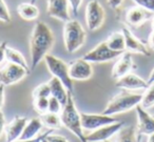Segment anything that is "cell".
<instances>
[{"label": "cell", "mask_w": 154, "mask_h": 142, "mask_svg": "<svg viewBox=\"0 0 154 142\" xmlns=\"http://www.w3.org/2000/svg\"><path fill=\"white\" fill-rule=\"evenodd\" d=\"M53 44L54 35L50 26L43 21H37L30 36V54L32 59L31 71H34L39 63L45 60Z\"/></svg>", "instance_id": "cell-1"}, {"label": "cell", "mask_w": 154, "mask_h": 142, "mask_svg": "<svg viewBox=\"0 0 154 142\" xmlns=\"http://www.w3.org/2000/svg\"><path fill=\"white\" fill-rule=\"evenodd\" d=\"M60 119H61L62 126L68 128L80 142H88L84 133L82 115L76 107L73 93L69 92L66 103L63 105L61 113H60Z\"/></svg>", "instance_id": "cell-2"}, {"label": "cell", "mask_w": 154, "mask_h": 142, "mask_svg": "<svg viewBox=\"0 0 154 142\" xmlns=\"http://www.w3.org/2000/svg\"><path fill=\"white\" fill-rule=\"evenodd\" d=\"M141 98H143V94H135L124 91L115 95L108 102L103 114L108 116H115V115L129 112L140 104Z\"/></svg>", "instance_id": "cell-3"}, {"label": "cell", "mask_w": 154, "mask_h": 142, "mask_svg": "<svg viewBox=\"0 0 154 142\" xmlns=\"http://www.w3.org/2000/svg\"><path fill=\"white\" fill-rule=\"evenodd\" d=\"M87 33L78 20L70 19L63 26V42L66 52L75 53L85 44Z\"/></svg>", "instance_id": "cell-4"}, {"label": "cell", "mask_w": 154, "mask_h": 142, "mask_svg": "<svg viewBox=\"0 0 154 142\" xmlns=\"http://www.w3.org/2000/svg\"><path fill=\"white\" fill-rule=\"evenodd\" d=\"M45 62L52 76L61 81L68 92L73 93V80L69 74V64L51 54H48L45 56Z\"/></svg>", "instance_id": "cell-5"}, {"label": "cell", "mask_w": 154, "mask_h": 142, "mask_svg": "<svg viewBox=\"0 0 154 142\" xmlns=\"http://www.w3.org/2000/svg\"><path fill=\"white\" fill-rule=\"evenodd\" d=\"M86 24L89 31L98 30L105 22L106 12L103 5L97 0H91L89 1L86 7Z\"/></svg>", "instance_id": "cell-6"}, {"label": "cell", "mask_w": 154, "mask_h": 142, "mask_svg": "<svg viewBox=\"0 0 154 142\" xmlns=\"http://www.w3.org/2000/svg\"><path fill=\"white\" fill-rule=\"evenodd\" d=\"M122 54V53L120 52H115L111 50L108 47L107 42L103 41V42L98 43L94 49L85 54L82 58L90 63H103V62H108L115 58H118Z\"/></svg>", "instance_id": "cell-7"}, {"label": "cell", "mask_w": 154, "mask_h": 142, "mask_svg": "<svg viewBox=\"0 0 154 142\" xmlns=\"http://www.w3.org/2000/svg\"><path fill=\"white\" fill-rule=\"evenodd\" d=\"M31 72L17 64L8 62V64L0 70V83L5 86L13 85L26 78Z\"/></svg>", "instance_id": "cell-8"}, {"label": "cell", "mask_w": 154, "mask_h": 142, "mask_svg": "<svg viewBox=\"0 0 154 142\" xmlns=\"http://www.w3.org/2000/svg\"><path fill=\"white\" fill-rule=\"evenodd\" d=\"M82 123L84 129L95 131L108 124L117 122V119L114 116H108L105 114H90V113H80Z\"/></svg>", "instance_id": "cell-9"}, {"label": "cell", "mask_w": 154, "mask_h": 142, "mask_svg": "<svg viewBox=\"0 0 154 142\" xmlns=\"http://www.w3.org/2000/svg\"><path fill=\"white\" fill-rule=\"evenodd\" d=\"M69 74L73 81L89 80L93 75L92 63L84 58L73 60L69 63Z\"/></svg>", "instance_id": "cell-10"}, {"label": "cell", "mask_w": 154, "mask_h": 142, "mask_svg": "<svg viewBox=\"0 0 154 142\" xmlns=\"http://www.w3.org/2000/svg\"><path fill=\"white\" fill-rule=\"evenodd\" d=\"M122 126H124V122H122V121H117V122L112 123V124L105 125V126L100 127V128L91 131V134H89V135H86L87 141L88 142L108 141L110 138H112L114 135H116Z\"/></svg>", "instance_id": "cell-11"}, {"label": "cell", "mask_w": 154, "mask_h": 142, "mask_svg": "<svg viewBox=\"0 0 154 142\" xmlns=\"http://www.w3.org/2000/svg\"><path fill=\"white\" fill-rule=\"evenodd\" d=\"M137 115V133L139 136H150L154 133V117L139 104L135 107Z\"/></svg>", "instance_id": "cell-12"}, {"label": "cell", "mask_w": 154, "mask_h": 142, "mask_svg": "<svg viewBox=\"0 0 154 142\" xmlns=\"http://www.w3.org/2000/svg\"><path fill=\"white\" fill-rule=\"evenodd\" d=\"M68 0H48V15L62 22L70 20Z\"/></svg>", "instance_id": "cell-13"}, {"label": "cell", "mask_w": 154, "mask_h": 142, "mask_svg": "<svg viewBox=\"0 0 154 142\" xmlns=\"http://www.w3.org/2000/svg\"><path fill=\"white\" fill-rule=\"evenodd\" d=\"M122 32L125 36V40H126V51L129 53H135V54H140L143 56H150L149 49L147 45L138 39L128 28L124 26L122 29Z\"/></svg>", "instance_id": "cell-14"}, {"label": "cell", "mask_w": 154, "mask_h": 142, "mask_svg": "<svg viewBox=\"0 0 154 142\" xmlns=\"http://www.w3.org/2000/svg\"><path fill=\"white\" fill-rule=\"evenodd\" d=\"M115 85L116 87L124 91H139V89H146L149 86L147 80H143L141 77L133 73H129L126 76L117 79Z\"/></svg>", "instance_id": "cell-15"}, {"label": "cell", "mask_w": 154, "mask_h": 142, "mask_svg": "<svg viewBox=\"0 0 154 142\" xmlns=\"http://www.w3.org/2000/svg\"><path fill=\"white\" fill-rule=\"evenodd\" d=\"M133 68H134V62H133L131 53L124 52L118 57V60L113 65V68H112V78L117 80V79L122 78V77L126 76L127 74L131 73Z\"/></svg>", "instance_id": "cell-16"}, {"label": "cell", "mask_w": 154, "mask_h": 142, "mask_svg": "<svg viewBox=\"0 0 154 142\" xmlns=\"http://www.w3.org/2000/svg\"><path fill=\"white\" fill-rule=\"evenodd\" d=\"M26 117L16 116L11 120V122L5 126V136H7V141L5 142H14L16 140L20 139L22 131L28 123Z\"/></svg>", "instance_id": "cell-17"}, {"label": "cell", "mask_w": 154, "mask_h": 142, "mask_svg": "<svg viewBox=\"0 0 154 142\" xmlns=\"http://www.w3.org/2000/svg\"><path fill=\"white\" fill-rule=\"evenodd\" d=\"M151 14L150 12L146 11V10L141 9L139 7H133L127 11L126 13V21L129 26H134V28H138V26H143L146 21L151 18Z\"/></svg>", "instance_id": "cell-18"}, {"label": "cell", "mask_w": 154, "mask_h": 142, "mask_svg": "<svg viewBox=\"0 0 154 142\" xmlns=\"http://www.w3.org/2000/svg\"><path fill=\"white\" fill-rule=\"evenodd\" d=\"M50 85V89H51V96L55 97L56 99H58L61 102L62 105L66 103V100H68V95L69 92L66 89L62 82L60 80H58L55 77H52L49 81H48Z\"/></svg>", "instance_id": "cell-19"}, {"label": "cell", "mask_w": 154, "mask_h": 142, "mask_svg": "<svg viewBox=\"0 0 154 142\" xmlns=\"http://www.w3.org/2000/svg\"><path fill=\"white\" fill-rule=\"evenodd\" d=\"M17 13L23 20L32 21L39 17V9L32 2H21L17 7Z\"/></svg>", "instance_id": "cell-20"}, {"label": "cell", "mask_w": 154, "mask_h": 142, "mask_svg": "<svg viewBox=\"0 0 154 142\" xmlns=\"http://www.w3.org/2000/svg\"><path fill=\"white\" fill-rule=\"evenodd\" d=\"M42 126L43 124L40 118L30 119L26 123L21 136H20V140H30L36 138L40 129L42 128Z\"/></svg>", "instance_id": "cell-21"}, {"label": "cell", "mask_w": 154, "mask_h": 142, "mask_svg": "<svg viewBox=\"0 0 154 142\" xmlns=\"http://www.w3.org/2000/svg\"><path fill=\"white\" fill-rule=\"evenodd\" d=\"M108 47L111 50L115 52H120L124 53L126 52V40H125V36L122 34V32H114L108 37V39L106 40Z\"/></svg>", "instance_id": "cell-22"}, {"label": "cell", "mask_w": 154, "mask_h": 142, "mask_svg": "<svg viewBox=\"0 0 154 142\" xmlns=\"http://www.w3.org/2000/svg\"><path fill=\"white\" fill-rule=\"evenodd\" d=\"M5 59L8 60V62L20 65L26 68V70H28L29 72H31V68H29V64L26 62L24 56L19 51H17V50L7 47V49H5Z\"/></svg>", "instance_id": "cell-23"}, {"label": "cell", "mask_w": 154, "mask_h": 142, "mask_svg": "<svg viewBox=\"0 0 154 142\" xmlns=\"http://www.w3.org/2000/svg\"><path fill=\"white\" fill-rule=\"evenodd\" d=\"M41 122L43 125L48 127L49 129L55 131V129H59L62 126L61 119H60L59 114H54V113L47 112L45 114L40 115Z\"/></svg>", "instance_id": "cell-24"}, {"label": "cell", "mask_w": 154, "mask_h": 142, "mask_svg": "<svg viewBox=\"0 0 154 142\" xmlns=\"http://www.w3.org/2000/svg\"><path fill=\"white\" fill-rule=\"evenodd\" d=\"M136 134L134 126H122L116 134V142H137Z\"/></svg>", "instance_id": "cell-25"}, {"label": "cell", "mask_w": 154, "mask_h": 142, "mask_svg": "<svg viewBox=\"0 0 154 142\" xmlns=\"http://www.w3.org/2000/svg\"><path fill=\"white\" fill-rule=\"evenodd\" d=\"M140 105L145 110H149L154 106V83L147 87L145 89V93L143 94Z\"/></svg>", "instance_id": "cell-26"}, {"label": "cell", "mask_w": 154, "mask_h": 142, "mask_svg": "<svg viewBox=\"0 0 154 142\" xmlns=\"http://www.w3.org/2000/svg\"><path fill=\"white\" fill-rule=\"evenodd\" d=\"M33 99L35 98H50L51 97V89H50L49 83H42L39 84L36 89L33 91Z\"/></svg>", "instance_id": "cell-27"}, {"label": "cell", "mask_w": 154, "mask_h": 142, "mask_svg": "<svg viewBox=\"0 0 154 142\" xmlns=\"http://www.w3.org/2000/svg\"><path fill=\"white\" fill-rule=\"evenodd\" d=\"M33 104L38 114H45L49 107V98H35L33 99Z\"/></svg>", "instance_id": "cell-28"}, {"label": "cell", "mask_w": 154, "mask_h": 142, "mask_svg": "<svg viewBox=\"0 0 154 142\" xmlns=\"http://www.w3.org/2000/svg\"><path fill=\"white\" fill-rule=\"evenodd\" d=\"M0 21L3 23H11L12 17L9 8L5 5V0H0Z\"/></svg>", "instance_id": "cell-29"}, {"label": "cell", "mask_w": 154, "mask_h": 142, "mask_svg": "<svg viewBox=\"0 0 154 142\" xmlns=\"http://www.w3.org/2000/svg\"><path fill=\"white\" fill-rule=\"evenodd\" d=\"M63 105L61 104V102L58 99H56L55 97L51 96L49 98V107H48V112L54 113V114H60L62 110Z\"/></svg>", "instance_id": "cell-30"}, {"label": "cell", "mask_w": 154, "mask_h": 142, "mask_svg": "<svg viewBox=\"0 0 154 142\" xmlns=\"http://www.w3.org/2000/svg\"><path fill=\"white\" fill-rule=\"evenodd\" d=\"M137 7L150 12L154 13V0H133Z\"/></svg>", "instance_id": "cell-31"}, {"label": "cell", "mask_w": 154, "mask_h": 142, "mask_svg": "<svg viewBox=\"0 0 154 142\" xmlns=\"http://www.w3.org/2000/svg\"><path fill=\"white\" fill-rule=\"evenodd\" d=\"M68 1H69V5H70V9L72 10L73 14L75 16H77L80 7H82V0H68Z\"/></svg>", "instance_id": "cell-32"}, {"label": "cell", "mask_w": 154, "mask_h": 142, "mask_svg": "<svg viewBox=\"0 0 154 142\" xmlns=\"http://www.w3.org/2000/svg\"><path fill=\"white\" fill-rule=\"evenodd\" d=\"M54 131H52V129H50V131H45L43 134H41V135H39V136H37L36 138H34V139H30V140H16V141H14V142H41L45 138H47L48 136L50 135V134H52Z\"/></svg>", "instance_id": "cell-33"}, {"label": "cell", "mask_w": 154, "mask_h": 142, "mask_svg": "<svg viewBox=\"0 0 154 142\" xmlns=\"http://www.w3.org/2000/svg\"><path fill=\"white\" fill-rule=\"evenodd\" d=\"M47 139L49 140L50 142H70L64 136L55 135V134H50L47 137Z\"/></svg>", "instance_id": "cell-34"}, {"label": "cell", "mask_w": 154, "mask_h": 142, "mask_svg": "<svg viewBox=\"0 0 154 142\" xmlns=\"http://www.w3.org/2000/svg\"><path fill=\"white\" fill-rule=\"evenodd\" d=\"M8 47L7 41H2L0 42V63L5 59V49Z\"/></svg>", "instance_id": "cell-35"}, {"label": "cell", "mask_w": 154, "mask_h": 142, "mask_svg": "<svg viewBox=\"0 0 154 142\" xmlns=\"http://www.w3.org/2000/svg\"><path fill=\"white\" fill-rule=\"evenodd\" d=\"M5 114L2 113V110H1V108H0V137H1V135H2L3 133H5Z\"/></svg>", "instance_id": "cell-36"}, {"label": "cell", "mask_w": 154, "mask_h": 142, "mask_svg": "<svg viewBox=\"0 0 154 142\" xmlns=\"http://www.w3.org/2000/svg\"><path fill=\"white\" fill-rule=\"evenodd\" d=\"M108 5H110V8H112L113 10H116L120 7V5L122 3L124 0H107Z\"/></svg>", "instance_id": "cell-37"}, {"label": "cell", "mask_w": 154, "mask_h": 142, "mask_svg": "<svg viewBox=\"0 0 154 142\" xmlns=\"http://www.w3.org/2000/svg\"><path fill=\"white\" fill-rule=\"evenodd\" d=\"M5 85L0 83V108L5 105Z\"/></svg>", "instance_id": "cell-38"}, {"label": "cell", "mask_w": 154, "mask_h": 142, "mask_svg": "<svg viewBox=\"0 0 154 142\" xmlns=\"http://www.w3.org/2000/svg\"><path fill=\"white\" fill-rule=\"evenodd\" d=\"M148 47H149V49H151L152 51H154V31L153 30L150 33L149 38H148Z\"/></svg>", "instance_id": "cell-39"}, {"label": "cell", "mask_w": 154, "mask_h": 142, "mask_svg": "<svg viewBox=\"0 0 154 142\" xmlns=\"http://www.w3.org/2000/svg\"><path fill=\"white\" fill-rule=\"evenodd\" d=\"M147 83H148V85H151L154 83V68L152 70V72L150 73L149 78H148V80H147Z\"/></svg>", "instance_id": "cell-40"}, {"label": "cell", "mask_w": 154, "mask_h": 142, "mask_svg": "<svg viewBox=\"0 0 154 142\" xmlns=\"http://www.w3.org/2000/svg\"><path fill=\"white\" fill-rule=\"evenodd\" d=\"M148 141L147 142H154V133L153 134H151L150 136H148Z\"/></svg>", "instance_id": "cell-41"}, {"label": "cell", "mask_w": 154, "mask_h": 142, "mask_svg": "<svg viewBox=\"0 0 154 142\" xmlns=\"http://www.w3.org/2000/svg\"><path fill=\"white\" fill-rule=\"evenodd\" d=\"M152 30L154 31V15H153V17H152Z\"/></svg>", "instance_id": "cell-42"}, {"label": "cell", "mask_w": 154, "mask_h": 142, "mask_svg": "<svg viewBox=\"0 0 154 142\" xmlns=\"http://www.w3.org/2000/svg\"><path fill=\"white\" fill-rule=\"evenodd\" d=\"M41 142H50V141H49V140L47 139V138H45V139H43V140H42V141H41Z\"/></svg>", "instance_id": "cell-43"}, {"label": "cell", "mask_w": 154, "mask_h": 142, "mask_svg": "<svg viewBox=\"0 0 154 142\" xmlns=\"http://www.w3.org/2000/svg\"><path fill=\"white\" fill-rule=\"evenodd\" d=\"M35 1H36V0H31V2L32 3H35Z\"/></svg>", "instance_id": "cell-44"}, {"label": "cell", "mask_w": 154, "mask_h": 142, "mask_svg": "<svg viewBox=\"0 0 154 142\" xmlns=\"http://www.w3.org/2000/svg\"><path fill=\"white\" fill-rule=\"evenodd\" d=\"M105 142H111V141H109V140H108V141H105Z\"/></svg>", "instance_id": "cell-45"}]
</instances>
